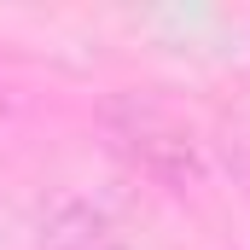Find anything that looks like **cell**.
Listing matches in <instances>:
<instances>
[{"label": "cell", "instance_id": "1", "mask_svg": "<svg viewBox=\"0 0 250 250\" xmlns=\"http://www.w3.org/2000/svg\"><path fill=\"white\" fill-rule=\"evenodd\" d=\"M111 134H117V146H123L151 181H163V187H175V192H187L204 175L198 140L163 105H151V99H117L111 105Z\"/></svg>", "mask_w": 250, "mask_h": 250}, {"label": "cell", "instance_id": "2", "mask_svg": "<svg viewBox=\"0 0 250 250\" xmlns=\"http://www.w3.org/2000/svg\"><path fill=\"white\" fill-rule=\"evenodd\" d=\"M41 250H128L105 209L93 204H59L41 227Z\"/></svg>", "mask_w": 250, "mask_h": 250}]
</instances>
